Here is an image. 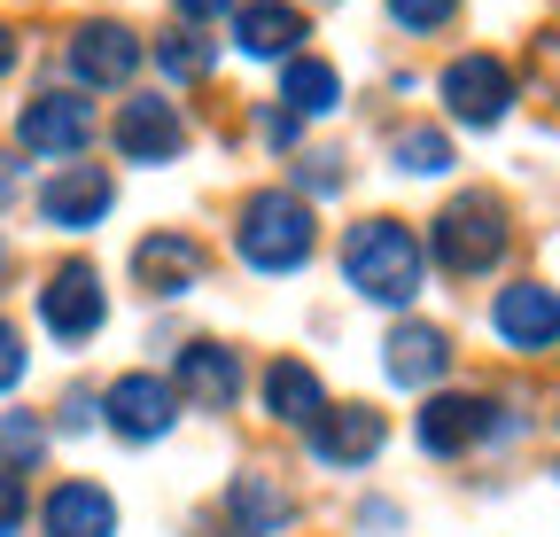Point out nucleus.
I'll list each match as a JSON object with an SVG mask.
<instances>
[{"instance_id":"obj_3","label":"nucleus","mask_w":560,"mask_h":537,"mask_svg":"<svg viewBox=\"0 0 560 537\" xmlns=\"http://www.w3.org/2000/svg\"><path fill=\"white\" fill-rule=\"evenodd\" d=\"M506 203L499 195H482V187H467V195H452V203L436 211V265L444 273H490V265L506 257Z\"/></svg>"},{"instance_id":"obj_21","label":"nucleus","mask_w":560,"mask_h":537,"mask_svg":"<svg viewBox=\"0 0 560 537\" xmlns=\"http://www.w3.org/2000/svg\"><path fill=\"white\" fill-rule=\"evenodd\" d=\"M280 102H289V117H327L342 102V79L327 71V62L312 55H289V79H280Z\"/></svg>"},{"instance_id":"obj_16","label":"nucleus","mask_w":560,"mask_h":537,"mask_svg":"<svg viewBox=\"0 0 560 537\" xmlns=\"http://www.w3.org/2000/svg\"><path fill=\"white\" fill-rule=\"evenodd\" d=\"M296 39H304V16L289 0H234V47L249 62H289Z\"/></svg>"},{"instance_id":"obj_2","label":"nucleus","mask_w":560,"mask_h":537,"mask_svg":"<svg viewBox=\"0 0 560 537\" xmlns=\"http://www.w3.org/2000/svg\"><path fill=\"white\" fill-rule=\"evenodd\" d=\"M312 242H319V226L304 211V195H257L242 211V226H234V249H242V265H257V273H296L312 257Z\"/></svg>"},{"instance_id":"obj_13","label":"nucleus","mask_w":560,"mask_h":537,"mask_svg":"<svg viewBox=\"0 0 560 537\" xmlns=\"http://www.w3.org/2000/svg\"><path fill=\"white\" fill-rule=\"evenodd\" d=\"M506 429V413L499 406H490V397H429V406H420V444H429V452H467V444H482V436H499Z\"/></svg>"},{"instance_id":"obj_26","label":"nucleus","mask_w":560,"mask_h":537,"mask_svg":"<svg viewBox=\"0 0 560 537\" xmlns=\"http://www.w3.org/2000/svg\"><path fill=\"white\" fill-rule=\"evenodd\" d=\"M16 529H24V476L0 467V537H16Z\"/></svg>"},{"instance_id":"obj_8","label":"nucleus","mask_w":560,"mask_h":537,"mask_svg":"<svg viewBox=\"0 0 560 537\" xmlns=\"http://www.w3.org/2000/svg\"><path fill=\"white\" fill-rule=\"evenodd\" d=\"M109 203H117V187H109V172H102V164H62V172L39 187V219H47V226H62V234L102 226V219H109Z\"/></svg>"},{"instance_id":"obj_24","label":"nucleus","mask_w":560,"mask_h":537,"mask_svg":"<svg viewBox=\"0 0 560 537\" xmlns=\"http://www.w3.org/2000/svg\"><path fill=\"white\" fill-rule=\"evenodd\" d=\"M156 62H164V79H179V86H187V79H202V71H210V47H202L195 32H164V39H156Z\"/></svg>"},{"instance_id":"obj_23","label":"nucleus","mask_w":560,"mask_h":537,"mask_svg":"<svg viewBox=\"0 0 560 537\" xmlns=\"http://www.w3.org/2000/svg\"><path fill=\"white\" fill-rule=\"evenodd\" d=\"M39 452H47V429H39L32 413H9V421H0V467H16V476H24Z\"/></svg>"},{"instance_id":"obj_28","label":"nucleus","mask_w":560,"mask_h":537,"mask_svg":"<svg viewBox=\"0 0 560 537\" xmlns=\"http://www.w3.org/2000/svg\"><path fill=\"white\" fill-rule=\"evenodd\" d=\"M172 9H179V16H195V24H210L219 9H234V0H172Z\"/></svg>"},{"instance_id":"obj_27","label":"nucleus","mask_w":560,"mask_h":537,"mask_svg":"<svg viewBox=\"0 0 560 537\" xmlns=\"http://www.w3.org/2000/svg\"><path fill=\"white\" fill-rule=\"evenodd\" d=\"M24 382V335L9 327V319H0V397H9Z\"/></svg>"},{"instance_id":"obj_12","label":"nucleus","mask_w":560,"mask_h":537,"mask_svg":"<svg viewBox=\"0 0 560 537\" xmlns=\"http://www.w3.org/2000/svg\"><path fill=\"white\" fill-rule=\"evenodd\" d=\"M382 413L374 406H335V413H319L312 429H304V444H312V459L319 467H342V476H350V467H366L374 452H382Z\"/></svg>"},{"instance_id":"obj_17","label":"nucleus","mask_w":560,"mask_h":537,"mask_svg":"<svg viewBox=\"0 0 560 537\" xmlns=\"http://www.w3.org/2000/svg\"><path fill=\"white\" fill-rule=\"evenodd\" d=\"M39 529L47 537H117V499L102 483H55L39 506Z\"/></svg>"},{"instance_id":"obj_14","label":"nucleus","mask_w":560,"mask_h":537,"mask_svg":"<svg viewBox=\"0 0 560 537\" xmlns=\"http://www.w3.org/2000/svg\"><path fill=\"white\" fill-rule=\"evenodd\" d=\"M132 281L149 289V296H187L202 281V242L179 234V226H156L149 242L132 249Z\"/></svg>"},{"instance_id":"obj_10","label":"nucleus","mask_w":560,"mask_h":537,"mask_svg":"<svg viewBox=\"0 0 560 537\" xmlns=\"http://www.w3.org/2000/svg\"><path fill=\"white\" fill-rule=\"evenodd\" d=\"M117 149H125V164H172L187 149V117L156 94H132L117 109Z\"/></svg>"},{"instance_id":"obj_25","label":"nucleus","mask_w":560,"mask_h":537,"mask_svg":"<svg viewBox=\"0 0 560 537\" xmlns=\"http://www.w3.org/2000/svg\"><path fill=\"white\" fill-rule=\"evenodd\" d=\"M452 9H459V0H389V16L405 32H436V24H452Z\"/></svg>"},{"instance_id":"obj_9","label":"nucleus","mask_w":560,"mask_h":537,"mask_svg":"<svg viewBox=\"0 0 560 537\" xmlns=\"http://www.w3.org/2000/svg\"><path fill=\"white\" fill-rule=\"evenodd\" d=\"M16 141H24L32 156H62V164H70V156L94 141V109L70 102V94H32L24 117H16Z\"/></svg>"},{"instance_id":"obj_15","label":"nucleus","mask_w":560,"mask_h":537,"mask_svg":"<svg viewBox=\"0 0 560 537\" xmlns=\"http://www.w3.org/2000/svg\"><path fill=\"white\" fill-rule=\"evenodd\" d=\"M172 389L195 397L202 413H226L234 397H242V359H234L226 343H187L179 366H172Z\"/></svg>"},{"instance_id":"obj_1","label":"nucleus","mask_w":560,"mask_h":537,"mask_svg":"<svg viewBox=\"0 0 560 537\" xmlns=\"http://www.w3.org/2000/svg\"><path fill=\"white\" fill-rule=\"evenodd\" d=\"M342 281L366 304H412L420 296V242L397 219H359L342 234Z\"/></svg>"},{"instance_id":"obj_29","label":"nucleus","mask_w":560,"mask_h":537,"mask_svg":"<svg viewBox=\"0 0 560 537\" xmlns=\"http://www.w3.org/2000/svg\"><path fill=\"white\" fill-rule=\"evenodd\" d=\"M9 62H16V32L0 24V79H9Z\"/></svg>"},{"instance_id":"obj_5","label":"nucleus","mask_w":560,"mask_h":537,"mask_svg":"<svg viewBox=\"0 0 560 537\" xmlns=\"http://www.w3.org/2000/svg\"><path fill=\"white\" fill-rule=\"evenodd\" d=\"M444 109L459 117V125H499L506 109H514V71L499 55H459V62H444Z\"/></svg>"},{"instance_id":"obj_11","label":"nucleus","mask_w":560,"mask_h":537,"mask_svg":"<svg viewBox=\"0 0 560 537\" xmlns=\"http://www.w3.org/2000/svg\"><path fill=\"white\" fill-rule=\"evenodd\" d=\"M490 327L506 335V351H552L560 343V296L545 281H514L490 304Z\"/></svg>"},{"instance_id":"obj_20","label":"nucleus","mask_w":560,"mask_h":537,"mask_svg":"<svg viewBox=\"0 0 560 537\" xmlns=\"http://www.w3.org/2000/svg\"><path fill=\"white\" fill-rule=\"evenodd\" d=\"M226 514H234V529H242V537H280L296 506H289V491H280L272 476H234Z\"/></svg>"},{"instance_id":"obj_6","label":"nucleus","mask_w":560,"mask_h":537,"mask_svg":"<svg viewBox=\"0 0 560 537\" xmlns=\"http://www.w3.org/2000/svg\"><path fill=\"white\" fill-rule=\"evenodd\" d=\"M102 413H109V429H117L125 444H156V436H172V421H179V389L156 382V374H117L109 397H102Z\"/></svg>"},{"instance_id":"obj_18","label":"nucleus","mask_w":560,"mask_h":537,"mask_svg":"<svg viewBox=\"0 0 560 537\" xmlns=\"http://www.w3.org/2000/svg\"><path fill=\"white\" fill-rule=\"evenodd\" d=\"M389 359V382H405V389H429V382H444V366H452V343H444V327H429V319H405L389 343H382Z\"/></svg>"},{"instance_id":"obj_22","label":"nucleus","mask_w":560,"mask_h":537,"mask_svg":"<svg viewBox=\"0 0 560 537\" xmlns=\"http://www.w3.org/2000/svg\"><path fill=\"white\" fill-rule=\"evenodd\" d=\"M389 164H397V172H412V179H436V172L452 164V141H444L436 125H420V132H397Z\"/></svg>"},{"instance_id":"obj_19","label":"nucleus","mask_w":560,"mask_h":537,"mask_svg":"<svg viewBox=\"0 0 560 537\" xmlns=\"http://www.w3.org/2000/svg\"><path fill=\"white\" fill-rule=\"evenodd\" d=\"M265 413H272V421H289V429H312V421L327 413L319 374H312L304 359H272V366H265Z\"/></svg>"},{"instance_id":"obj_4","label":"nucleus","mask_w":560,"mask_h":537,"mask_svg":"<svg viewBox=\"0 0 560 537\" xmlns=\"http://www.w3.org/2000/svg\"><path fill=\"white\" fill-rule=\"evenodd\" d=\"M102 312H109V296H102V273L94 265H55L47 273V289H39V319H47V335L55 343H94L102 335Z\"/></svg>"},{"instance_id":"obj_7","label":"nucleus","mask_w":560,"mask_h":537,"mask_svg":"<svg viewBox=\"0 0 560 537\" xmlns=\"http://www.w3.org/2000/svg\"><path fill=\"white\" fill-rule=\"evenodd\" d=\"M132 71H140V39L125 24L94 16V24L70 32V79H79V86L109 94V86H132Z\"/></svg>"}]
</instances>
